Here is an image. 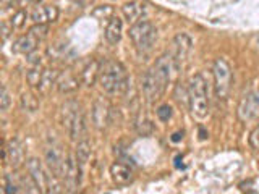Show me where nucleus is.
Returning <instances> with one entry per match:
<instances>
[{
	"label": "nucleus",
	"instance_id": "nucleus-33",
	"mask_svg": "<svg viewBox=\"0 0 259 194\" xmlns=\"http://www.w3.org/2000/svg\"><path fill=\"white\" fill-rule=\"evenodd\" d=\"M18 0H0V5H2V10H8V8H12Z\"/></svg>",
	"mask_w": 259,
	"mask_h": 194
},
{
	"label": "nucleus",
	"instance_id": "nucleus-11",
	"mask_svg": "<svg viewBox=\"0 0 259 194\" xmlns=\"http://www.w3.org/2000/svg\"><path fill=\"white\" fill-rule=\"evenodd\" d=\"M191 47H193V42L188 34H185V32H180V34H177L175 39H174V51L175 54L172 55L174 57V62H175V67H178L182 62H185L188 59V55L191 52Z\"/></svg>",
	"mask_w": 259,
	"mask_h": 194
},
{
	"label": "nucleus",
	"instance_id": "nucleus-25",
	"mask_svg": "<svg viewBox=\"0 0 259 194\" xmlns=\"http://www.w3.org/2000/svg\"><path fill=\"white\" fill-rule=\"evenodd\" d=\"M21 105H23V109H26L28 112H36L39 107V101L36 99V95H32L31 92H24L21 95Z\"/></svg>",
	"mask_w": 259,
	"mask_h": 194
},
{
	"label": "nucleus",
	"instance_id": "nucleus-35",
	"mask_svg": "<svg viewBox=\"0 0 259 194\" xmlns=\"http://www.w3.org/2000/svg\"><path fill=\"white\" fill-rule=\"evenodd\" d=\"M40 0H18L20 5H31V4H39Z\"/></svg>",
	"mask_w": 259,
	"mask_h": 194
},
{
	"label": "nucleus",
	"instance_id": "nucleus-17",
	"mask_svg": "<svg viewBox=\"0 0 259 194\" xmlns=\"http://www.w3.org/2000/svg\"><path fill=\"white\" fill-rule=\"evenodd\" d=\"M5 149H7V162H10L13 167H20L21 162H24L23 144L18 139L8 141V144L5 146Z\"/></svg>",
	"mask_w": 259,
	"mask_h": 194
},
{
	"label": "nucleus",
	"instance_id": "nucleus-24",
	"mask_svg": "<svg viewBox=\"0 0 259 194\" xmlns=\"http://www.w3.org/2000/svg\"><path fill=\"white\" fill-rule=\"evenodd\" d=\"M46 194H63V186L59 180V176L52 172L47 175V191H46Z\"/></svg>",
	"mask_w": 259,
	"mask_h": 194
},
{
	"label": "nucleus",
	"instance_id": "nucleus-4",
	"mask_svg": "<svg viewBox=\"0 0 259 194\" xmlns=\"http://www.w3.org/2000/svg\"><path fill=\"white\" fill-rule=\"evenodd\" d=\"M188 104L191 115L198 120H204L209 115V95L206 79L202 75H194L188 84Z\"/></svg>",
	"mask_w": 259,
	"mask_h": 194
},
{
	"label": "nucleus",
	"instance_id": "nucleus-14",
	"mask_svg": "<svg viewBox=\"0 0 259 194\" xmlns=\"http://www.w3.org/2000/svg\"><path fill=\"white\" fill-rule=\"evenodd\" d=\"M55 86H57V89H59V92L70 94V92L76 91V89H78L79 79L71 70H67V71L59 73V78H57V84Z\"/></svg>",
	"mask_w": 259,
	"mask_h": 194
},
{
	"label": "nucleus",
	"instance_id": "nucleus-15",
	"mask_svg": "<svg viewBox=\"0 0 259 194\" xmlns=\"http://www.w3.org/2000/svg\"><path fill=\"white\" fill-rule=\"evenodd\" d=\"M146 8L141 2H136V0H132V2H126L123 7H121V13H123L125 20L132 24H136L138 21H141V18L144 16Z\"/></svg>",
	"mask_w": 259,
	"mask_h": 194
},
{
	"label": "nucleus",
	"instance_id": "nucleus-3",
	"mask_svg": "<svg viewBox=\"0 0 259 194\" xmlns=\"http://www.w3.org/2000/svg\"><path fill=\"white\" fill-rule=\"evenodd\" d=\"M62 123L67 128L70 134V139L79 142L84 141L86 134V118H84V110L76 101H68L63 104L62 107Z\"/></svg>",
	"mask_w": 259,
	"mask_h": 194
},
{
	"label": "nucleus",
	"instance_id": "nucleus-36",
	"mask_svg": "<svg viewBox=\"0 0 259 194\" xmlns=\"http://www.w3.org/2000/svg\"><path fill=\"white\" fill-rule=\"evenodd\" d=\"M180 139H183V131H178V133H175V134L172 136V141H174V142H178Z\"/></svg>",
	"mask_w": 259,
	"mask_h": 194
},
{
	"label": "nucleus",
	"instance_id": "nucleus-9",
	"mask_svg": "<svg viewBox=\"0 0 259 194\" xmlns=\"http://www.w3.org/2000/svg\"><path fill=\"white\" fill-rule=\"evenodd\" d=\"M44 157H46V164H47L49 170H51L52 173H55L57 176H63L68 156L65 157V154H63L60 146H57V144L49 146L44 152Z\"/></svg>",
	"mask_w": 259,
	"mask_h": 194
},
{
	"label": "nucleus",
	"instance_id": "nucleus-34",
	"mask_svg": "<svg viewBox=\"0 0 259 194\" xmlns=\"http://www.w3.org/2000/svg\"><path fill=\"white\" fill-rule=\"evenodd\" d=\"M10 29L13 31V28H12V26L8 28V24H7V23H2V36H4V39H7V37H8V34H10Z\"/></svg>",
	"mask_w": 259,
	"mask_h": 194
},
{
	"label": "nucleus",
	"instance_id": "nucleus-5",
	"mask_svg": "<svg viewBox=\"0 0 259 194\" xmlns=\"http://www.w3.org/2000/svg\"><path fill=\"white\" fill-rule=\"evenodd\" d=\"M130 37L140 52H149L157 39V29L151 21L141 20L130 28Z\"/></svg>",
	"mask_w": 259,
	"mask_h": 194
},
{
	"label": "nucleus",
	"instance_id": "nucleus-30",
	"mask_svg": "<svg viewBox=\"0 0 259 194\" xmlns=\"http://www.w3.org/2000/svg\"><path fill=\"white\" fill-rule=\"evenodd\" d=\"M47 32H49V24H34L29 29V34H32L39 40H44L47 37Z\"/></svg>",
	"mask_w": 259,
	"mask_h": 194
},
{
	"label": "nucleus",
	"instance_id": "nucleus-18",
	"mask_svg": "<svg viewBox=\"0 0 259 194\" xmlns=\"http://www.w3.org/2000/svg\"><path fill=\"white\" fill-rule=\"evenodd\" d=\"M121 31H123V21L118 16H113L109 21L107 28H105V39H107V42L112 45L118 44L121 39Z\"/></svg>",
	"mask_w": 259,
	"mask_h": 194
},
{
	"label": "nucleus",
	"instance_id": "nucleus-28",
	"mask_svg": "<svg viewBox=\"0 0 259 194\" xmlns=\"http://www.w3.org/2000/svg\"><path fill=\"white\" fill-rule=\"evenodd\" d=\"M21 191L23 194H42V191L37 188L36 183L31 180V176L21 178Z\"/></svg>",
	"mask_w": 259,
	"mask_h": 194
},
{
	"label": "nucleus",
	"instance_id": "nucleus-2",
	"mask_svg": "<svg viewBox=\"0 0 259 194\" xmlns=\"http://www.w3.org/2000/svg\"><path fill=\"white\" fill-rule=\"evenodd\" d=\"M99 84L104 92L121 94L128 87V75L125 67L115 60H105L101 63Z\"/></svg>",
	"mask_w": 259,
	"mask_h": 194
},
{
	"label": "nucleus",
	"instance_id": "nucleus-22",
	"mask_svg": "<svg viewBox=\"0 0 259 194\" xmlns=\"http://www.w3.org/2000/svg\"><path fill=\"white\" fill-rule=\"evenodd\" d=\"M57 78H59V71L57 70H51V68L44 70L42 83H40V86H39V91L42 94H47L49 89H51L54 84H57Z\"/></svg>",
	"mask_w": 259,
	"mask_h": 194
},
{
	"label": "nucleus",
	"instance_id": "nucleus-31",
	"mask_svg": "<svg viewBox=\"0 0 259 194\" xmlns=\"http://www.w3.org/2000/svg\"><path fill=\"white\" fill-rule=\"evenodd\" d=\"M12 99H10V94H8V89L5 86H2V92H0V110L7 112L8 107H10Z\"/></svg>",
	"mask_w": 259,
	"mask_h": 194
},
{
	"label": "nucleus",
	"instance_id": "nucleus-27",
	"mask_svg": "<svg viewBox=\"0 0 259 194\" xmlns=\"http://www.w3.org/2000/svg\"><path fill=\"white\" fill-rule=\"evenodd\" d=\"M26 18H28V13L24 10H18L16 13H13V16L10 18V26L13 29H21L24 26V23H26Z\"/></svg>",
	"mask_w": 259,
	"mask_h": 194
},
{
	"label": "nucleus",
	"instance_id": "nucleus-20",
	"mask_svg": "<svg viewBox=\"0 0 259 194\" xmlns=\"http://www.w3.org/2000/svg\"><path fill=\"white\" fill-rule=\"evenodd\" d=\"M39 42L40 40L39 39H36L32 34H28L26 36H21L18 40H16V51L18 52H21V54H26V55H29V54H32V52H36L37 51V45H39Z\"/></svg>",
	"mask_w": 259,
	"mask_h": 194
},
{
	"label": "nucleus",
	"instance_id": "nucleus-21",
	"mask_svg": "<svg viewBox=\"0 0 259 194\" xmlns=\"http://www.w3.org/2000/svg\"><path fill=\"white\" fill-rule=\"evenodd\" d=\"M75 156H76V160L81 167V170L84 168V165L88 164L89 157H91V146L89 142L84 139V141H79L78 146H76V151H75Z\"/></svg>",
	"mask_w": 259,
	"mask_h": 194
},
{
	"label": "nucleus",
	"instance_id": "nucleus-32",
	"mask_svg": "<svg viewBox=\"0 0 259 194\" xmlns=\"http://www.w3.org/2000/svg\"><path fill=\"white\" fill-rule=\"evenodd\" d=\"M156 113H157V117H159L160 121H168L170 117H172V107H170L168 104H164L156 110Z\"/></svg>",
	"mask_w": 259,
	"mask_h": 194
},
{
	"label": "nucleus",
	"instance_id": "nucleus-23",
	"mask_svg": "<svg viewBox=\"0 0 259 194\" xmlns=\"http://www.w3.org/2000/svg\"><path fill=\"white\" fill-rule=\"evenodd\" d=\"M42 76H44V70L39 67V65H34L31 70H28L26 73V81L31 87H39L40 83H42Z\"/></svg>",
	"mask_w": 259,
	"mask_h": 194
},
{
	"label": "nucleus",
	"instance_id": "nucleus-26",
	"mask_svg": "<svg viewBox=\"0 0 259 194\" xmlns=\"http://www.w3.org/2000/svg\"><path fill=\"white\" fill-rule=\"evenodd\" d=\"M94 15V18L97 20H112L113 18V7L112 5H101V7H97L96 10L93 12Z\"/></svg>",
	"mask_w": 259,
	"mask_h": 194
},
{
	"label": "nucleus",
	"instance_id": "nucleus-16",
	"mask_svg": "<svg viewBox=\"0 0 259 194\" xmlns=\"http://www.w3.org/2000/svg\"><path fill=\"white\" fill-rule=\"evenodd\" d=\"M110 176H112L113 183L123 186V184H128L130 181L133 180V172H132V168H130L128 165L117 162V164H113L110 167Z\"/></svg>",
	"mask_w": 259,
	"mask_h": 194
},
{
	"label": "nucleus",
	"instance_id": "nucleus-12",
	"mask_svg": "<svg viewBox=\"0 0 259 194\" xmlns=\"http://www.w3.org/2000/svg\"><path fill=\"white\" fill-rule=\"evenodd\" d=\"M26 167H28V173L31 176V180L36 183V186L42 191V194H46V191H47V175L49 173H46L42 164H40L36 157H31L26 162Z\"/></svg>",
	"mask_w": 259,
	"mask_h": 194
},
{
	"label": "nucleus",
	"instance_id": "nucleus-1",
	"mask_svg": "<svg viewBox=\"0 0 259 194\" xmlns=\"http://www.w3.org/2000/svg\"><path fill=\"white\" fill-rule=\"evenodd\" d=\"M174 68H175L174 57L164 54L156 60V63L152 65V68H149L144 73L143 81H141L143 94L149 104H154L164 95Z\"/></svg>",
	"mask_w": 259,
	"mask_h": 194
},
{
	"label": "nucleus",
	"instance_id": "nucleus-7",
	"mask_svg": "<svg viewBox=\"0 0 259 194\" xmlns=\"http://www.w3.org/2000/svg\"><path fill=\"white\" fill-rule=\"evenodd\" d=\"M81 167L76 160L75 154H68L67 159V165H65V172H63V183H65V189H67L70 194H75L79 188L81 183Z\"/></svg>",
	"mask_w": 259,
	"mask_h": 194
},
{
	"label": "nucleus",
	"instance_id": "nucleus-13",
	"mask_svg": "<svg viewBox=\"0 0 259 194\" xmlns=\"http://www.w3.org/2000/svg\"><path fill=\"white\" fill-rule=\"evenodd\" d=\"M31 20L36 24H49V23H55L59 20V8L55 5H39L36 7L31 13Z\"/></svg>",
	"mask_w": 259,
	"mask_h": 194
},
{
	"label": "nucleus",
	"instance_id": "nucleus-19",
	"mask_svg": "<svg viewBox=\"0 0 259 194\" xmlns=\"http://www.w3.org/2000/svg\"><path fill=\"white\" fill-rule=\"evenodd\" d=\"M99 73H101V63L97 60H91L84 67V70L81 71V83L91 87L99 79Z\"/></svg>",
	"mask_w": 259,
	"mask_h": 194
},
{
	"label": "nucleus",
	"instance_id": "nucleus-6",
	"mask_svg": "<svg viewBox=\"0 0 259 194\" xmlns=\"http://www.w3.org/2000/svg\"><path fill=\"white\" fill-rule=\"evenodd\" d=\"M214 91L219 99H227L232 89V67L225 59H215L212 65Z\"/></svg>",
	"mask_w": 259,
	"mask_h": 194
},
{
	"label": "nucleus",
	"instance_id": "nucleus-8",
	"mask_svg": "<svg viewBox=\"0 0 259 194\" xmlns=\"http://www.w3.org/2000/svg\"><path fill=\"white\" fill-rule=\"evenodd\" d=\"M237 115L241 121H251L259 117V91L243 95V99L238 104Z\"/></svg>",
	"mask_w": 259,
	"mask_h": 194
},
{
	"label": "nucleus",
	"instance_id": "nucleus-10",
	"mask_svg": "<svg viewBox=\"0 0 259 194\" xmlns=\"http://www.w3.org/2000/svg\"><path fill=\"white\" fill-rule=\"evenodd\" d=\"M112 109L107 101L97 99L93 105V123L97 129H105L110 123Z\"/></svg>",
	"mask_w": 259,
	"mask_h": 194
},
{
	"label": "nucleus",
	"instance_id": "nucleus-29",
	"mask_svg": "<svg viewBox=\"0 0 259 194\" xmlns=\"http://www.w3.org/2000/svg\"><path fill=\"white\" fill-rule=\"evenodd\" d=\"M21 186V184H20ZM18 184H16L10 176H5V180H4V192L5 194H21V188H20Z\"/></svg>",
	"mask_w": 259,
	"mask_h": 194
}]
</instances>
